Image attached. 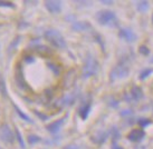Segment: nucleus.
Segmentation results:
<instances>
[{"label":"nucleus","instance_id":"17","mask_svg":"<svg viewBox=\"0 0 153 149\" xmlns=\"http://www.w3.org/2000/svg\"><path fill=\"white\" fill-rule=\"evenodd\" d=\"M47 67L51 69V73H54L55 76H59L62 73V68L59 65H57L56 62H47Z\"/></svg>","mask_w":153,"mask_h":149},{"label":"nucleus","instance_id":"15","mask_svg":"<svg viewBox=\"0 0 153 149\" xmlns=\"http://www.w3.org/2000/svg\"><path fill=\"white\" fill-rule=\"evenodd\" d=\"M91 28V25L86 21H78L73 25V30L75 31H86Z\"/></svg>","mask_w":153,"mask_h":149},{"label":"nucleus","instance_id":"19","mask_svg":"<svg viewBox=\"0 0 153 149\" xmlns=\"http://www.w3.org/2000/svg\"><path fill=\"white\" fill-rule=\"evenodd\" d=\"M13 109H15V111L17 112L18 116H19V117H20V118H22V120H25V121L29 123V124H31V123H33V120L30 119L29 117L26 115L25 112H22V111L20 110V109H19V107H18V106H16V105H15V106H13Z\"/></svg>","mask_w":153,"mask_h":149},{"label":"nucleus","instance_id":"5","mask_svg":"<svg viewBox=\"0 0 153 149\" xmlns=\"http://www.w3.org/2000/svg\"><path fill=\"white\" fill-rule=\"evenodd\" d=\"M0 139L4 141L6 145H13L15 135L7 124H2L0 126Z\"/></svg>","mask_w":153,"mask_h":149},{"label":"nucleus","instance_id":"20","mask_svg":"<svg viewBox=\"0 0 153 149\" xmlns=\"http://www.w3.org/2000/svg\"><path fill=\"white\" fill-rule=\"evenodd\" d=\"M15 136H16V140L18 141V144H19V146H20V148L25 149V141H24V139H22V134L19 132L18 129H15Z\"/></svg>","mask_w":153,"mask_h":149},{"label":"nucleus","instance_id":"24","mask_svg":"<svg viewBox=\"0 0 153 149\" xmlns=\"http://www.w3.org/2000/svg\"><path fill=\"white\" fill-rule=\"evenodd\" d=\"M0 7L2 8H13L15 4L10 1H4V0H0Z\"/></svg>","mask_w":153,"mask_h":149},{"label":"nucleus","instance_id":"8","mask_svg":"<svg viewBox=\"0 0 153 149\" xmlns=\"http://www.w3.org/2000/svg\"><path fill=\"white\" fill-rule=\"evenodd\" d=\"M119 34L121 38L124 39V40L128 41V43H133V41L136 40L135 34H134L131 29H128V28H122V29L120 30Z\"/></svg>","mask_w":153,"mask_h":149},{"label":"nucleus","instance_id":"25","mask_svg":"<svg viewBox=\"0 0 153 149\" xmlns=\"http://www.w3.org/2000/svg\"><path fill=\"white\" fill-rule=\"evenodd\" d=\"M152 73V69H144L143 71H141V73H140V79H145L146 77H149L150 75Z\"/></svg>","mask_w":153,"mask_h":149},{"label":"nucleus","instance_id":"29","mask_svg":"<svg viewBox=\"0 0 153 149\" xmlns=\"http://www.w3.org/2000/svg\"><path fill=\"white\" fill-rule=\"evenodd\" d=\"M140 52L141 54H143V55H148L149 54V49L145 47V46H142V47H140Z\"/></svg>","mask_w":153,"mask_h":149},{"label":"nucleus","instance_id":"2","mask_svg":"<svg viewBox=\"0 0 153 149\" xmlns=\"http://www.w3.org/2000/svg\"><path fill=\"white\" fill-rule=\"evenodd\" d=\"M97 70H98L97 60L95 59L93 56L89 55L85 59L84 65H83V68H82V77H83L84 79L91 78V77H93L94 75H96Z\"/></svg>","mask_w":153,"mask_h":149},{"label":"nucleus","instance_id":"28","mask_svg":"<svg viewBox=\"0 0 153 149\" xmlns=\"http://www.w3.org/2000/svg\"><path fill=\"white\" fill-rule=\"evenodd\" d=\"M121 115L123 116V117H128V116L133 115V111H132L131 109H125V110H123L121 112Z\"/></svg>","mask_w":153,"mask_h":149},{"label":"nucleus","instance_id":"22","mask_svg":"<svg viewBox=\"0 0 153 149\" xmlns=\"http://www.w3.org/2000/svg\"><path fill=\"white\" fill-rule=\"evenodd\" d=\"M40 140H42V139H40V137L36 136V135H30V136H28V142H29L30 145L37 144V142H39Z\"/></svg>","mask_w":153,"mask_h":149},{"label":"nucleus","instance_id":"6","mask_svg":"<svg viewBox=\"0 0 153 149\" xmlns=\"http://www.w3.org/2000/svg\"><path fill=\"white\" fill-rule=\"evenodd\" d=\"M77 97H78V91H77V90L71 91V92H68L67 95H65V96H63L62 98L58 99V101H57V105H58L59 107L72 106L73 103L76 101Z\"/></svg>","mask_w":153,"mask_h":149},{"label":"nucleus","instance_id":"32","mask_svg":"<svg viewBox=\"0 0 153 149\" xmlns=\"http://www.w3.org/2000/svg\"><path fill=\"white\" fill-rule=\"evenodd\" d=\"M113 149H123L122 147H120V146H117V145H114L113 146Z\"/></svg>","mask_w":153,"mask_h":149},{"label":"nucleus","instance_id":"13","mask_svg":"<svg viewBox=\"0 0 153 149\" xmlns=\"http://www.w3.org/2000/svg\"><path fill=\"white\" fill-rule=\"evenodd\" d=\"M30 48L34 51H36V52H39V54H49V48L42 45L38 40H37V43H35V41L33 43V41H31Z\"/></svg>","mask_w":153,"mask_h":149},{"label":"nucleus","instance_id":"33","mask_svg":"<svg viewBox=\"0 0 153 149\" xmlns=\"http://www.w3.org/2000/svg\"><path fill=\"white\" fill-rule=\"evenodd\" d=\"M152 21H153V16H152Z\"/></svg>","mask_w":153,"mask_h":149},{"label":"nucleus","instance_id":"1","mask_svg":"<svg viewBox=\"0 0 153 149\" xmlns=\"http://www.w3.org/2000/svg\"><path fill=\"white\" fill-rule=\"evenodd\" d=\"M44 37L48 43H51L53 47L58 48V49H64L66 48V40L63 37V34L56 29H48L45 31Z\"/></svg>","mask_w":153,"mask_h":149},{"label":"nucleus","instance_id":"11","mask_svg":"<svg viewBox=\"0 0 153 149\" xmlns=\"http://www.w3.org/2000/svg\"><path fill=\"white\" fill-rule=\"evenodd\" d=\"M144 137V131L141 130V129H133L130 134H128V140L133 141V142H136V141H140L142 138Z\"/></svg>","mask_w":153,"mask_h":149},{"label":"nucleus","instance_id":"26","mask_svg":"<svg viewBox=\"0 0 153 149\" xmlns=\"http://www.w3.org/2000/svg\"><path fill=\"white\" fill-rule=\"evenodd\" d=\"M139 125L141 127H146L148 125H150V120L146 118H141V119H139Z\"/></svg>","mask_w":153,"mask_h":149},{"label":"nucleus","instance_id":"12","mask_svg":"<svg viewBox=\"0 0 153 149\" xmlns=\"http://www.w3.org/2000/svg\"><path fill=\"white\" fill-rule=\"evenodd\" d=\"M64 120L65 119L63 118V119H58V120H56V121H54V123H51V125H48V126H47V130L51 132V134H53V135L57 134V132L60 130L62 126H63Z\"/></svg>","mask_w":153,"mask_h":149},{"label":"nucleus","instance_id":"31","mask_svg":"<svg viewBox=\"0 0 153 149\" xmlns=\"http://www.w3.org/2000/svg\"><path fill=\"white\" fill-rule=\"evenodd\" d=\"M65 149H82V147H78L76 145H68L65 147Z\"/></svg>","mask_w":153,"mask_h":149},{"label":"nucleus","instance_id":"16","mask_svg":"<svg viewBox=\"0 0 153 149\" xmlns=\"http://www.w3.org/2000/svg\"><path fill=\"white\" fill-rule=\"evenodd\" d=\"M89 110H91V103H89V102H86V103H84V105H82V106L79 107L78 112H79V116H81L82 119L85 120L86 118H87V116H88V114H89Z\"/></svg>","mask_w":153,"mask_h":149},{"label":"nucleus","instance_id":"14","mask_svg":"<svg viewBox=\"0 0 153 149\" xmlns=\"http://www.w3.org/2000/svg\"><path fill=\"white\" fill-rule=\"evenodd\" d=\"M130 94H131L132 100H134V101H139L143 98V91L140 87H133L130 91Z\"/></svg>","mask_w":153,"mask_h":149},{"label":"nucleus","instance_id":"18","mask_svg":"<svg viewBox=\"0 0 153 149\" xmlns=\"http://www.w3.org/2000/svg\"><path fill=\"white\" fill-rule=\"evenodd\" d=\"M107 137H108V134L106 131H101V132H97L95 137H94V140L96 141L97 144H103L104 141L107 139Z\"/></svg>","mask_w":153,"mask_h":149},{"label":"nucleus","instance_id":"23","mask_svg":"<svg viewBox=\"0 0 153 149\" xmlns=\"http://www.w3.org/2000/svg\"><path fill=\"white\" fill-rule=\"evenodd\" d=\"M0 92L1 95L6 97L7 96V91H6V85H4V78H0Z\"/></svg>","mask_w":153,"mask_h":149},{"label":"nucleus","instance_id":"21","mask_svg":"<svg viewBox=\"0 0 153 149\" xmlns=\"http://www.w3.org/2000/svg\"><path fill=\"white\" fill-rule=\"evenodd\" d=\"M137 9L140 10V11H142V12H144V11H146L148 10V8H149V4H148V1H140V2H137Z\"/></svg>","mask_w":153,"mask_h":149},{"label":"nucleus","instance_id":"7","mask_svg":"<svg viewBox=\"0 0 153 149\" xmlns=\"http://www.w3.org/2000/svg\"><path fill=\"white\" fill-rule=\"evenodd\" d=\"M45 7L51 13H58L62 10V4L58 0H47L45 2Z\"/></svg>","mask_w":153,"mask_h":149},{"label":"nucleus","instance_id":"9","mask_svg":"<svg viewBox=\"0 0 153 149\" xmlns=\"http://www.w3.org/2000/svg\"><path fill=\"white\" fill-rule=\"evenodd\" d=\"M16 82H17V85L19 86L22 90H27L28 88H29V87L27 86V84H26L25 78H24V75H22L20 66H18L17 71H16Z\"/></svg>","mask_w":153,"mask_h":149},{"label":"nucleus","instance_id":"4","mask_svg":"<svg viewBox=\"0 0 153 149\" xmlns=\"http://www.w3.org/2000/svg\"><path fill=\"white\" fill-rule=\"evenodd\" d=\"M130 73V68L126 65V62H120L119 65H116L112 73H111L110 77L111 80H116V79H121V78H125Z\"/></svg>","mask_w":153,"mask_h":149},{"label":"nucleus","instance_id":"27","mask_svg":"<svg viewBox=\"0 0 153 149\" xmlns=\"http://www.w3.org/2000/svg\"><path fill=\"white\" fill-rule=\"evenodd\" d=\"M34 61H35L34 56L28 55V56H26V57H25V62H27V64H33Z\"/></svg>","mask_w":153,"mask_h":149},{"label":"nucleus","instance_id":"10","mask_svg":"<svg viewBox=\"0 0 153 149\" xmlns=\"http://www.w3.org/2000/svg\"><path fill=\"white\" fill-rule=\"evenodd\" d=\"M75 79H76V73L74 70H71L66 73L64 77V87L65 88H71L74 84H75Z\"/></svg>","mask_w":153,"mask_h":149},{"label":"nucleus","instance_id":"34","mask_svg":"<svg viewBox=\"0 0 153 149\" xmlns=\"http://www.w3.org/2000/svg\"><path fill=\"white\" fill-rule=\"evenodd\" d=\"M152 62H153V58H152Z\"/></svg>","mask_w":153,"mask_h":149},{"label":"nucleus","instance_id":"30","mask_svg":"<svg viewBox=\"0 0 153 149\" xmlns=\"http://www.w3.org/2000/svg\"><path fill=\"white\" fill-rule=\"evenodd\" d=\"M110 106L113 107V108H116V107L119 106V102L116 101L114 98H112V99H111V102H110Z\"/></svg>","mask_w":153,"mask_h":149},{"label":"nucleus","instance_id":"3","mask_svg":"<svg viewBox=\"0 0 153 149\" xmlns=\"http://www.w3.org/2000/svg\"><path fill=\"white\" fill-rule=\"evenodd\" d=\"M96 20L98 23L103 26H108V27H113V26L117 25V18L113 11L111 10H101L96 13Z\"/></svg>","mask_w":153,"mask_h":149}]
</instances>
